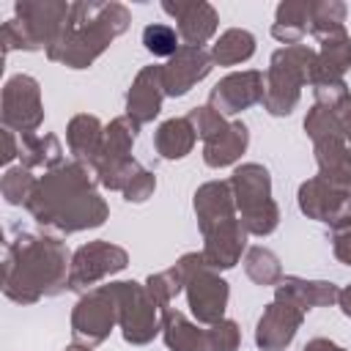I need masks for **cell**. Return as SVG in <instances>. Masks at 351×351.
I'll list each match as a JSON object with an SVG mask.
<instances>
[{"label": "cell", "instance_id": "1", "mask_svg": "<svg viewBox=\"0 0 351 351\" xmlns=\"http://www.w3.org/2000/svg\"><path fill=\"white\" fill-rule=\"evenodd\" d=\"M145 44L156 55H170L176 49V36H173V30L156 25V27H148L145 30Z\"/></svg>", "mask_w": 351, "mask_h": 351}]
</instances>
